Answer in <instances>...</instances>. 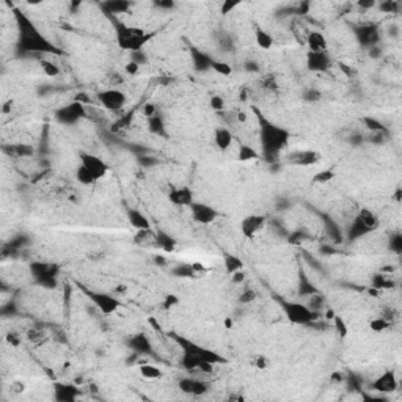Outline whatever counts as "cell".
<instances>
[{
  "mask_svg": "<svg viewBox=\"0 0 402 402\" xmlns=\"http://www.w3.org/2000/svg\"><path fill=\"white\" fill-rule=\"evenodd\" d=\"M151 38L152 33H146L143 29L131 27V25H124L121 22L116 24V43L121 50L138 52L146 46Z\"/></svg>",
  "mask_w": 402,
  "mask_h": 402,
  "instance_id": "1",
  "label": "cell"
},
{
  "mask_svg": "<svg viewBox=\"0 0 402 402\" xmlns=\"http://www.w3.org/2000/svg\"><path fill=\"white\" fill-rule=\"evenodd\" d=\"M261 120V143H263V149L266 151L267 155L277 154L280 152L284 146L288 145V138L289 134L288 131H284L281 127H277L275 124L269 123L267 120Z\"/></svg>",
  "mask_w": 402,
  "mask_h": 402,
  "instance_id": "2",
  "label": "cell"
},
{
  "mask_svg": "<svg viewBox=\"0 0 402 402\" xmlns=\"http://www.w3.org/2000/svg\"><path fill=\"white\" fill-rule=\"evenodd\" d=\"M281 308L288 320L295 324V326H309L311 322L317 319L316 311L299 302H281Z\"/></svg>",
  "mask_w": 402,
  "mask_h": 402,
  "instance_id": "3",
  "label": "cell"
},
{
  "mask_svg": "<svg viewBox=\"0 0 402 402\" xmlns=\"http://www.w3.org/2000/svg\"><path fill=\"white\" fill-rule=\"evenodd\" d=\"M379 226V218L375 215L371 209H366V207H363L360 209V212L357 214V218H355V223L352 225V229H351V239H357L363 234H366V232H371L374 231L375 228Z\"/></svg>",
  "mask_w": 402,
  "mask_h": 402,
  "instance_id": "4",
  "label": "cell"
},
{
  "mask_svg": "<svg viewBox=\"0 0 402 402\" xmlns=\"http://www.w3.org/2000/svg\"><path fill=\"white\" fill-rule=\"evenodd\" d=\"M84 292L87 294L88 299L93 302V305L101 311L104 316H112L121 308V302L116 299V297H113L112 294L93 292V291H85V289H84Z\"/></svg>",
  "mask_w": 402,
  "mask_h": 402,
  "instance_id": "5",
  "label": "cell"
},
{
  "mask_svg": "<svg viewBox=\"0 0 402 402\" xmlns=\"http://www.w3.org/2000/svg\"><path fill=\"white\" fill-rule=\"evenodd\" d=\"M173 338L175 341H178L181 344V347L184 349V354H193V355H198L201 358H204L206 361H209L212 363V365H220V363H225L226 360L223 357H220L218 354L212 352L211 349H206L203 346H198L195 343H192L186 338H181V336L178 335H173Z\"/></svg>",
  "mask_w": 402,
  "mask_h": 402,
  "instance_id": "6",
  "label": "cell"
},
{
  "mask_svg": "<svg viewBox=\"0 0 402 402\" xmlns=\"http://www.w3.org/2000/svg\"><path fill=\"white\" fill-rule=\"evenodd\" d=\"M98 101L101 106L109 112H120L127 102V96L118 88H109L102 90L98 93Z\"/></svg>",
  "mask_w": 402,
  "mask_h": 402,
  "instance_id": "7",
  "label": "cell"
},
{
  "mask_svg": "<svg viewBox=\"0 0 402 402\" xmlns=\"http://www.w3.org/2000/svg\"><path fill=\"white\" fill-rule=\"evenodd\" d=\"M267 223V217L263 214H250L242 218L240 222V232L245 239H255L259 232L264 229Z\"/></svg>",
  "mask_w": 402,
  "mask_h": 402,
  "instance_id": "8",
  "label": "cell"
},
{
  "mask_svg": "<svg viewBox=\"0 0 402 402\" xmlns=\"http://www.w3.org/2000/svg\"><path fill=\"white\" fill-rule=\"evenodd\" d=\"M189 209H190L192 218L200 225H211L218 217V212H217L215 207L206 204V203H201V201H193L189 206Z\"/></svg>",
  "mask_w": 402,
  "mask_h": 402,
  "instance_id": "9",
  "label": "cell"
},
{
  "mask_svg": "<svg viewBox=\"0 0 402 402\" xmlns=\"http://www.w3.org/2000/svg\"><path fill=\"white\" fill-rule=\"evenodd\" d=\"M79 157H81V164L85 165L88 170L98 178V181L107 176V173H109V165L104 162L99 157V155L92 154V152H88V151H81Z\"/></svg>",
  "mask_w": 402,
  "mask_h": 402,
  "instance_id": "10",
  "label": "cell"
},
{
  "mask_svg": "<svg viewBox=\"0 0 402 402\" xmlns=\"http://www.w3.org/2000/svg\"><path fill=\"white\" fill-rule=\"evenodd\" d=\"M85 116V107L79 101H74L57 112V120L63 124H74Z\"/></svg>",
  "mask_w": 402,
  "mask_h": 402,
  "instance_id": "11",
  "label": "cell"
},
{
  "mask_svg": "<svg viewBox=\"0 0 402 402\" xmlns=\"http://www.w3.org/2000/svg\"><path fill=\"white\" fill-rule=\"evenodd\" d=\"M179 390L184 394L189 396H203L209 391V383L201 380V379H192V377H184L178 382Z\"/></svg>",
  "mask_w": 402,
  "mask_h": 402,
  "instance_id": "12",
  "label": "cell"
},
{
  "mask_svg": "<svg viewBox=\"0 0 402 402\" xmlns=\"http://www.w3.org/2000/svg\"><path fill=\"white\" fill-rule=\"evenodd\" d=\"M319 160H320V154L317 151H311V149L294 151L288 154V162L295 167H311L317 164Z\"/></svg>",
  "mask_w": 402,
  "mask_h": 402,
  "instance_id": "13",
  "label": "cell"
},
{
  "mask_svg": "<svg viewBox=\"0 0 402 402\" xmlns=\"http://www.w3.org/2000/svg\"><path fill=\"white\" fill-rule=\"evenodd\" d=\"M330 57L327 52H308L306 54V68L311 72H326L330 68Z\"/></svg>",
  "mask_w": 402,
  "mask_h": 402,
  "instance_id": "14",
  "label": "cell"
},
{
  "mask_svg": "<svg viewBox=\"0 0 402 402\" xmlns=\"http://www.w3.org/2000/svg\"><path fill=\"white\" fill-rule=\"evenodd\" d=\"M168 200L172 204L179 206V207H189L193 201V192L192 189L181 186V187H172L168 192Z\"/></svg>",
  "mask_w": 402,
  "mask_h": 402,
  "instance_id": "15",
  "label": "cell"
},
{
  "mask_svg": "<svg viewBox=\"0 0 402 402\" xmlns=\"http://www.w3.org/2000/svg\"><path fill=\"white\" fill-rule=\"evenodd\" d=\"M305 44L308 46V52H327L329 49V43H327V38L322 32H317V30H313L306 35V40H305Z\"/></svg>",
  "mask_w": 402,
  "mask_h": 402,
  "instance_id": "16",
  "label": "cell"
},
{
  "mask_svg": "<svg viewBox=\"0 0 402 402\" xmlns=\"http://www.w3.org/2000/svg\"><path fill=\"white\" fill-rule=\"evenodd\" d=\"M372 388L379 393H393L397 388V379L394 377V374L391 371H386L383 375H380V377L374 382Z\"/></svg>",
  "mask_w": 402,
  "mask_h": 402,
  "instance_id": "17",
  "label": "cell"
},
{
  "mask_svg": "<svg viewBox=\"0 0 402 402\" xmlns=\"http://www.w3.org/2000/svg\"><path fill=\"white\" fill-rule=\"evenodd\" d=\"M214 141L220 151H228L232 145V141H234V135H232V132L228 127H217L214 131Z\"/></svg>",
  "mask_w": 402,
  "mask_h": 402,
  "instance_id": "18",
  "label": "cell"
},
{
  "mask_svg": "<svg viewBox=\"0 0 402 402\" xmlns=\"http://www.w3.org/2000/svg\"><path fill=\"white\" fill-rule=\"evenodd\" d=\"M127 218H129V223H131V226H134L137 231L151 229L149 220H148V217L143 212H140L137 209H131L127 212Z\"/></svg>",
  "mask_w": 402,
  "mask_h": 402,
  "instance_id": "19",
  "label": "cell"
},
{
  "mask_svg": "<svg viewBox=\"0 0 402 402\" xmlns=\"http://www.w3.org/2000/svg\"><path fill=\"white\" fill-rule=\"evenodd\" d=\"M255 41L258 47H261L263 50H270L274 47V36H272L266 29L256 25L255 27Z\"/></svg>",
  "mask_w": 402,
  "mask_h": 402,
  "instance_id": "20",
  "label": "cell"
},
{
  "mask_svg": "<svg viewBox=\"0 0 402 402\" xmlns=\"http://www.w3.org/2000/svg\"><path fill=\"white\" fill-rule=\"evenodd\" d=\"M77 388L72 385H55V399L60 402H74L77 399Z\"/></svg>",
  "mask_w": 402,
  "mask_h": 402,
  "instance_id": "21",
  "label": "cell"
},
{
  "mask_svg": "<svg viewBox=\"0 0 402 402\" xmlns=\"http://www.w3.org/2000/svg\"><path fill=\"white\" fill-rule=\"evenodd\" d=\"M75 179L79 181L82 186H93L98 183V178L82 164L77 167V170H75Z\"/></svg>",
  "mask_w": 402,
  "mask_h": 402,
  "instance_id": "22",
  "label": "cell"
},
{
  "mask_svg": "<svg viewBox=\"0 0 402 402\" xmlns=\"http://www.w3.org/2000/svg\"><path fill=\"white\" fill-rule=\"evenodd\" d=\"M261 159V155H259V152L249 146V145H240L239 146V151H237V160L239 162H256Z\"/></svg>",
  "mask_w": 402,
  "mask_h": 402,
  "instance_id": "23",
  "label": "cell"
},
{
  "mask_svg": "<svg viewBox=\"0 0 402 402\" xmlns=\"http://www.w3.org/2000/svg\"><path fill=\"white\" fill-rule=\"evenodd\" d=\"M140 374L141 377L148 380H157L162 377V369H159L155 365H151V363H145V365L140 366Z\"/></svg>",
  "mask_w": 402,
  "mask_h": 402,
  "instance_id": "24",
  "label": "cell"
},
{
  "mask_svg": "<svg viewBox=\"0 0 402 402\" xmlns=\"http://www.w3.org/2000/svg\"><path fill=\"white\" fill-rule=\"evenodd\" d=\"M225 269L226 274H234V272H239L244 269V263L242 259L234 256V255H225Z\"/></svg>",
  "mask_w": 402,
  "mask_h": 402,
  "instance_id": "25",
  "label": "cell"
},
{
  "mask_svg": "<svg viewBox=\"0 0 402 402\" xmlns=\"http://www.w3.org/2000/svg\"><path fill=\"white\" fill-rule=\"evenodd\" d=\"M155 244H157L160 249H164L165 252H173L176 240L172 236H168L167 232H157V234H155Z\"/></svg>",
  "mask_w": 402,
  "mask_h": 402,
  "instance_id": "26",
  "label": "cell"
},
{
  "mask_svg": "<svg viewBox=\"0 0 402 402\" xmlns=\"http://www.w3.org/2000/svg\"><path fill=\"white\" fill-rule=\"evenodd\" d=\"M335 176H336L335 172L330 170V168H327V170H320V172H317L314 175L313 183H316V184H327V183H330V181L335 179Z\"/></svg>",
  "mask_w": 402,
  "mask_h": 402,
  "instance_id": "27",
  "label": "cell"
},
{
  "mask_svg": "<svg viewBox=\"0 0 402 402\" xmlns=\"http://www.w3.org/2000/svg\"><path fill=\"white\" fill-rule=\"evenodd\" d=\"M250 363H252V366H253V368L261 369V371H264V369H267V368L270 366L269 358H267L266 355H263V354H256V355H253V357L250 358Z\"/></svg>",
  "mask_w": 402,
  "mask_h": 402,
  "instance_id": "28",
  "label": "cell"
},
{
  "mask_svg": "<svg viewBox=\"0 0 402 402\" xmlns=\"http://www.w3.org/2000/svg\"><path fill=\"white\" fill-rule=\"evenodd\" d=\"M388 327H390V322H388L386 319H383V317L372 319V320L369 322V329H371V332H374V333H382V332H385Z\"/></svg>",
  "mask_w": 402,
  "mask_h": 402,
  "instance_id": "29",
  "label": "cell"
},
{
  "mask_svg": "<svg viewBox=\"0 0 402 402\" xmlns=\"http://www.w3.org/2000/svg\"><path fill=\"white\" fill-rule=\"evenodd\" d=\"M211 69H214L218 75H231L232 74V68L225 61H212Z\"/></svg>",
  "mask_w": 402,
  "mask_h": 402,
  "instance_id": "30",
  "label": "cell"
},
{
  "mask_svg": "<svg viewBox=\"0 0 402 402\" xmlns=\"http://www.w3.org/2000/svg\"><path fill=\"white\" fill-rule=\"evenodd\" d=\"M333 322H335V329H336V332H338L340 338H346L347 333H349V329H347V326H346L344 319H343L341 316H338V314H335V316H333Z\"/></svg>",
  "mask_w": 402,
  "mask_h": 402,
  "instance_id": "31",
  "label": "cell"
},
{
  "mask_svg": "<svg viewBox=\"0 0 402 402\" xmlns=\"http://www.w3.org/2000/svg\"><path fill=\"white\" fill-rule=\"evenodd\" d=\"M41 69L49 77H57L60 74V68L57 66V64H54L52 61H47V60H43L41 61Z\"/></svg>",
  "mask_w": 402,
  "mask_h": 402,
  "instance_id": "32",
  "label": "cell"
},
{
  "mask_svg": "<svg viewBox=\"0 0 402 402\" xmlns=\"http://www.w3.org/2000/svg\"><path fill=\"white\" fill-rule=\"evenodd\" d=\"M149 131L154 134H164V123L160 120V116L154 115L149 118Z\"/></svg>",
  "mask_w": 402,
  "mask_h": 402,
  "instance_id": "33",
  "label": "cell"
},
{
  "mask_svg": "<svg viewBox=\"0 0 402 402\" xmlns=\"http://www.w3.org/2000/svg\"><path fill=\"white\" fill-rule=\"evenodd\" d=\"M179 297L176 295V294H167L165 297H164V302H162V308L164 309H167V311H170L172 308H175V306H178L179 305Z\"/></svg>",
  "mask_w": 402,
  "mask_h": 402,
  "instance_id": "34",
  "label": "cell"
},
{
  "mask_svg": "<svg viewBox=\"0 0 402 402\" xmlns=\"http://www.w3.org/2000/svg\"><path fill=\"white\" fill-rule=\"evenodd\" d=\"M11 154L13 155H21V157H24V155H32L33 154V148L29 146V145H13L11 146Z\"/></svg>",
  "mask_w": 402,
  "mask_h": 402,
  "instance_id": "35",
  "label": "cell"
},
{
  "mask_svg": "<svg viewBox=\"0 0 402 402\" xmlns=\"http://www.w3.org/2000/svg\"><path fill=\"white\" fill-rule=\"evenodd\" d=\"M209 106H211L212 110L220 112V110L225 109V101H223V98H220V96H212L211 101H209Z\"/></svg>",
  "mask_w": 402,
  "mask_h": 402,
  "instance_id": "36",
  "label": "cell"
},
{
  "mask_svg": "<svg viewBox=\"0 0 402 402\" xmlns=\"http://www.w3.org/2000/svg\"><path fill=\"white\" fill-rule=\"evenodd\" d=\"M303 99L306 102H317L320 99V93L317 92V90L309 88V90H306V92L303 93Z\"/></svg>",
  "mask_w": 402,
  "mask_h": 402,
  "instance_id": "37",
  "label": "cell"
},
{
  "mask_svg": "<svg viewBox=\"0 0 402 402\" xmlns=\"http://www.w3.org/2000/svg\"><path fill=\"white\" fill-rule=\"evenodd\" d=\"M239 5H240V2H225L222 5V10H220V13H222V15H226V13H231L232 10L237 8Z\"/></svg>",
  "mask_w": 402,
  "mask_h": 402,
  "instance_id": "38",
  "label": "cell"
},
{
  "mask_svg": "<svg viewBox=\"0 0 402 402\" xmlns=\"http://www.w3.org/2000/svg\"><path fill=\"white\" fill-rule=\"evenodd\" d=\"M138 71H140V68H138V63L137 61H129L126 64V72L129 75H135V74H138Z\"/></svg>",
  "mask_w": 402,
  "mask_h": 402,
  "instance_id": "39",
  "label": "cell"
},
{
  "mask_svg": "<svg viewBox=\"0 0 402 402\" xmlns=\"http://www.w3.org/2000/svg\"><path fill=\"white\" fill-rule=\"evenodd\" d=\"M143 115L145 116H148V118H151V116H154V115H157V110H155V106L154 104H146V106L143 107Z\"/></svg>",
  "mask_w": 402,
  "mask_h": 402,
  "instance_id": "40",
  "label": "cell"
},
{
  "mask_svg": "<svg viewBox=\"0 0 402 402\" xmlns=\"http://www.w3.org/2000/svg\"><path fill=\"white\" fill-rule=\"evenodd\" d=\"M231 280L232 283H242L245 280V274H244V270H239V272H234V274H231Z\"/></svg>",
  "mask_w": 402,
  "mask_h": 402,
  "instance_id": "41",
  "label": "cell"
},
{
  "mask_svg": "<svg viewBox=\"0 0 402 402\" xmlns=\"http://www.w3.org/2000/svg\"><path fill=\"white\" fill-rule=\"evenodd\" d=\"M7 340H8V343H10V344H13V346H19V344H21L19 336H18V335H15V333H10V335L7 336Z\"/></svg>",
  "mask_w": 402,
  "mask_h": 402,
  "instance_id": "42",
  "label": "cell"
},
{
  "mask_svg": "<svg viewBox=\"0 0 402 402\" xmlns=\"http://www.w3.org/2000/svg\"><path fill=\"white\" fill-rule=\"evenodd\" d=\"M190 267L193 270V274H198V272H204V266L200 264V263H193V264H190Z\"/></svg>",
  "mask_w": 402,
  "mask_h": 402,
  "instance_id": "43",
  "label": "cell"
},
{
  "mask_svg": "<svg viewBox=\"0 0 402 402\" xmlns=\"http://www.w3.org/2000/svg\"><path fill=\"white\" fill-rule=\"evenodd\" d=\"M225 327H226V329H231V327H232L231 319H225Z\"/></svg>",
  "mask_w": 402,
  "mask_h": 402,
  "instance_id": "44",
  "label": "cell"
},
{
  "mask_svg": "<svg viewBox=\"0 0 402 402\" xmlns=\"http://www.w3.org/2000/svg\"><path fill=\"white\" fill-rule=\"evenodd\" d=\"M237 118H239V120H240V121H245V115H244V113H242V112H240V113H239V115H237Z\"/></svg>",
  "mask_w": 402,
  "mask_h": 402,
  "instance_id": "45",
  "label": "cell"
}]
</instances>
